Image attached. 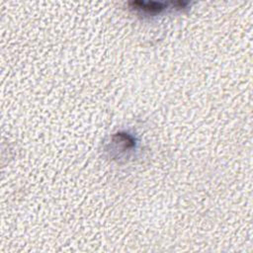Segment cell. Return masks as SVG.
Segmentation results:
<instances>
[{
	"instance_id": "1",
	"label": "cell",
	"mask_w": 253,
	"mask_h": 253,
	"mask_svg": "<svg viewBox=\"0 0 253 253\" xmlns=\"http://www.w3.org/2000/svg\"><path fill=\"white\" fill-rule=\"evenodd\" d=\"M130 8L141 11L145 14L154 15L160 13L167 7V3L164 2H153V1H132L128 3Z\"/></svg>"
}]
</instances>
